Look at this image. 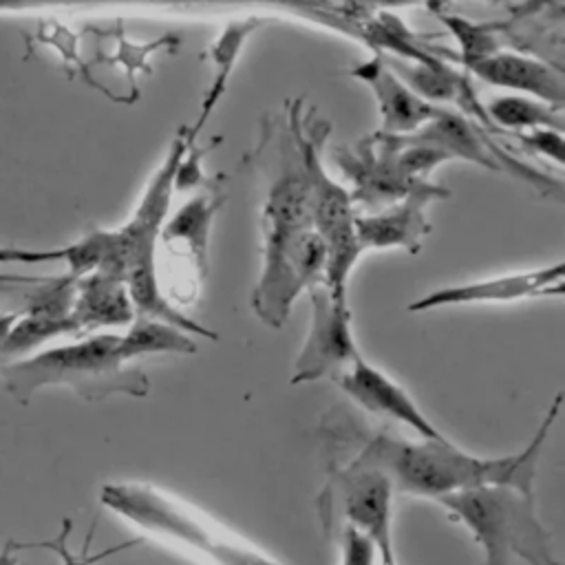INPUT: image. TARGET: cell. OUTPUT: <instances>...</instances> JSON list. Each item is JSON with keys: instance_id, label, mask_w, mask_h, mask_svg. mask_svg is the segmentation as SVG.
<instances>
[{"instance_id": "44dd1931", "label": "cell", "mask_w": 565, "mask_h": 565, "mask_svg": "<svg viewBox=\"0 0 565 565\" xmlns=\"http://www.w3.org/2000/svg\"><path fill=\"white\" fill-rule=\"evenodd\" d=\"M335 541L340 545V565H380L373 543L353 527H340L335 532Z\"/></svg>"}, {"instance_id": "5bb4252c", "label": "cell", "mask_w": 565, "mask_h": 565, "mask_svg": "<svg viewBox=\"0 0 565 565\" xmlns=\"http://www.w3.org/2000/svg\"><path fill=\"white\" fill-rule=\"evenodd\" d=\"M353 75L373 88L380 104L382 130L386 135H413L435 113V106L393 75L380 57L364 62L353 71Z\"/></svg>"}, {"instance_id": "30bf717a", "label": "cell", "mask_w": 565, "mask_h": 565, "mask_svg": "<svg viewBox=\"0 0 565 565\" xmlns=\"http://www.w3.org/2000/svg\"><path fill=\"white\" fill-rule=\"evenodd\" d=\"M563 263L539 267L530 271L503 274L488 280L450 285L435 289L419 300L411 302L408 311H433L439 307L477 305V302H516L539 296H563Z\"/></svg>"}, {"instance_id": "cb8c5ba5", "label": "cell", "mask_w": 565, "mask_h": 565, "mask_svg": "<svg viewBox=\"0 0 565 565\" xmlns=\"http://www.w3.org/2000/svg\"><path fill=\"white\" fill-rule=\"evenodd\" d=\"M18 316H20V311H4V313H0V351H2V344H4V340L9 335V331L13 329Z\"/></svg>"}, {"instance_id": "9c48e42d", "label": "cell", "mask_w": 565, "mask_h": 565, "mask_svg": "<svg viewBox=\"0 0 565 565\" xmlns=\"http://www.w3.org/2000/svg\"><path fill=\"white\" fill-rule=\"evenodd\" d=\"M333 382L353 404L366 413L402 424L422 439L444 437L441 430L415 404V399L393 377L366 362L362 353Z\"/></svg>"}, {"instance_id": "ffe728a7", "label": "cell", "mask_w": 565, "mask_h": 565, "mask_svg": "<svg viewBox=\"0 0 565 565\" xmlns=\"http://www.w3.org/2000/svg\"><path fill=\"white\" fill-rule=\"evenodd\" d=\"M117 42H119L117 44V53L113 57H108V62H117V64H121L126 68V73L130 77V86L135 90V73L141 71V68L148 71L146 60L150 57V53H154V51H159L163 46L179 44V38L168 33V35H161L159 40H152V42H146V44H135V42H128L121 33H117ZM135 95H137V90H135Z\"/></svg>"}, {"instance_id": "52a82bcc", "label": "cell", "mask_w": 565, "mask_h": 565, "mask_svg": "<svg viewBox=\"0 0 565 565\" xmlns=\"http://www.w3.org/2000/svg\"><path fill=\"white\" fill-rule=\"evenodd\" d=\"M393 494L386 472L355 457L333 459L318 492V516L327 532L353 527L377 550L380 565H397L393 550Z\"/></svg>"}, {"instance_id": "6da1fadb", "label": "cell", "mask_w": 565, "mask_h": 565, "mask_svg": "<svg viewBox=\"0 0 565 565\" xmlns=\"http://www.w3.org/2000/svg\"><path fill=\"white\" fill-rule=\"evenodd\" d=\"M561 404L563 393L547 406L532 439L514 455L503 457L470 455L446 437L404 439L388 430H366L351 413L335 408L322 417L320 435L331 446L333 455L347 452L386 472L395 492L437 501L452 492L492 483L534 490L539 459L561 413Z\"/></svg>"}, {"instance_id": "3957f363", "label": "cell", "mask_w": 565, "mask_h": 565, "mask_svg": "<svg viewBox=\"0 0 565 565\" xmlns=\"http://www.w3.org/2000/svg\"><path fill=\"white\" fill-rule=\"evenodd\" d=\"M0 380L20 404H26L42 386H66L88 402L113 395L143 397L150 391L148 375L124 358L119 333H84L71 342L7 360L0 364Z\"/></svg>"}, {"instance_id": "ac0fdd59", "label": "cell", "mask_w": 565, "mask_h": 565, "mask_svg": "<svg viewBox=\"0 0 565 565\" xmlns=\"http://www.w3.org/2000/svg\"><path fill=\"white\" fill-rule=\"evenodd\" d=\"M119 347L128 362L157 353H196V342L188 331L146 316H135L128 329L119 333Z\"/></svg>"}, {"instance_id": "5b68a950", "label": "cell", "mask_w": 565, "mask_h": 565, "mask_svg": "<svg viewBox=\"0 0 565 565\" xmlns=\"http://www.w3.org/2000/svg\"><path fill=\"white\" fill-rule=\"evenodd\" d=\"M437 503L470 532L483 552V565H563L536 514L534 490L492 483L439 497Z\"/></svg>"}, {"instance_id": "ba28073f", "label": "cell", "mask_w": 565, "mask_h": 565, "mask_svg": "<svg viewBox=\"0 0 565 565\" xmlns=\"http://www.w3.org/2000/svg\"><path fill=\"white\" fill-rule=\"evenodd\" d=\"M307 291L311 298V320L294 362L291 384L335 380L360 355L349 300L335 298L324 282Z\"/></svg>"}, {"instance_id": "8fae6325", "label": "cell", "mask_w": 565, "mask_h": 565, "mask_svg": "<svg viewBox=\"0 0 565 565\" xmlns=\"http://www.w3.org/2000/svg\"><path fill=\"white\" fill-rule=\"evenodd\" d=\"M441 196H448L444 188L426 183L382 210L355 214V232L362 249L399 247L417 254L424 236L430 232L426 207Z\"/></svg>"}, {"instance_id": "7402d4cb", "label": "cell", "mask_w": 565, "mask_h": 565, "mask_svg": "<svg viewBox=\"0 0 565 565\" xmlns=\"http://www.w3.org/2000/svg\"><path fill=\"white\" fill-rule=\"evenodd\" d=\"M68 249L66 247H15V245H0V265H55L66 263Z\"/></svg>"}, {"instance_id": "d6986e66", "label": "cell", "mask_w": 565, "mask_h": 565, "mask_svg": "<svg viewBox=\"0 0 565 565\" xmlns=\"http://www.w3.org/2000/svg\"><path fill=\"white\" fill-rule=\"evenodd\" d=\"M488 117L499 126L512 128L519 132L532 130V128H556V130L563 128L561 110L521 95L494 97L488 104Z\"/></svg>"}, {"instance_id": "7a4b0ae2", "label": "cell", "mask_w": 565, "mask_h": 565, "mask_svg": "<svg viewBox=\"0 0 565 565\" xmlns=\"http://www.w3.org/2000/svg\"><path fill=\"white\" fill-rule=\"evenodd\" d=\"M258 163L265 179L263 267L252 309L260 322L278 329L294 300L324 280L327 247L311 223L309 174L289 121H267Z\"/></svg>"}, {"instance_id": "603a6c76", "label": "cell", "mask_w": 565, "mask_h": 565, "mask_svg": "<svg viewBox=\"0 0 565 565\" xmlns=\"http://www.w3.org/2000/svg\"><path fill=\"white\" fill-rule=\"evenodd\" d=\"M516 139L525 148L554 159L558 166L563 163V135H561V130H556V128H532V130L516 132Z\"/></svg>"}, {"instance_id": "e0dca14e", "label": "cell", "mask_w": 565, "mask_h": 565, "mask_svg": "<svg viewBox=\"0 0 565 565\" xmlns=\"http://www.w3.org/2000/svg\"><path fill=\"white\" fill-rule=\"evenodd\" d=\"M413 137L437 146L450 159L461 157L466 161L481 163V166L492 168V170L499 168L494 163V159L490 157V152L483 148V143H481L477 130L472 128V124L463 121L459 115H455L450 110L435 108L433 117L419 130H415Z\"/></svg>"}, {"instance_id": "7c38bea8", "label": "cell", "mask_w": 565, "mask_h": 565, "mask_svg": "<svg viewBox=\"0 0 565 565\" xmlns=\"http://www.w3.org/2000/svg\"><path fill=\"white\" fill-rule=\"evenodd\" d=\"M223 203L225 194L212 185V190H203L188 199L168 221H163L159 232L163 247L185 258L199 280L207 278L212 221Z\"/></svg>"}, {"instance_id": "4fadbf2b", "label": "cell", "mask_w": 565, "mask_h": 565, "mask_svg": "<svg viewBox=\"0 0 565 565\" xmlns=\"http://www.w3.org/2000/svg\"><path fill=\"white\" fill-rule=\"evenodd\" d=\"M463 64L488 84L527 93L556 110L563 108L565 86L561 73L534 57L519 53H488L466 60Z\"/></svg>"}, {"instance_id": "8992f818", "label": "cell", "mask_w": 565, "mask_h": 565, "mask_svg": "<svg viewBox=\"0 0 565 565\" xmlns=\"http://www.w3.org/2000/svg\"><path fill=\"white\" fill-rule=\"evenodd\" d=\"M302 99H296L289 106V126L294 130L296 143L302 152L307 174H309V203H311V223L318 236L327 247V269L324 285L329 291L349 300V276L362 256V245L355 232V212L351 192H347L340 183H335L322 166V143L329 135L327 121H318L313 113H309L305 126V117L300 113Z\"/></svg>"}, {"instance_id": "277c9868", "label": "cell", "mask_w": 565, "mask_h": 565, "mask_svg": "<svg viewBox=\"0 0 565 565\" xmlns=\"http://www.w3.org/2000/svg\"><path fill=\"white\" fill-rule=\"evenodd\" d=\"M99 501L139 532L192 554L203 565H280L201 510L150 483H104Z\"/></svg>"}, {"instance_id": "2e32d148", "label": "cell", "mask_w": 565, "mask_h": 565, "mask_svg": "<svg viewBox=\"0 0 565 565\" xmlns=\"http://www.w3.org/2000/svg\"><path fill=\"white\" fill-rule=\"evenodd\" d=\"M260 24H263V20L256 18V15H249V18H243V20H234V22L225 24L221 35L212 42V46H210L212 82H210V86L205 90V97H203V104H201V113H199L194 126L188 128V139L190 141H196L199 132L203 130V126L212 117L214 108L223 99V95L227 90V84H230V75H232V71H234V66H236V62L241 57L243 46H245L249 33L256 31Z\"/></svg>"}, {"instance_id": "9a60e30c", "label": "cell", "mask_w": 565, "mask_h": 565, "mask_svg": "<svg viewBox=\"0 0 565 565\" xmlns=\"http://www.w3.org/2000/svg\"><path fill=\"white\" fill-rule=\"evenodd\" d=\"M71 318L79 333L128 327L135 320V307L121 278L106 271H88L75 280Z\"/></svg>"}]
</instances>
